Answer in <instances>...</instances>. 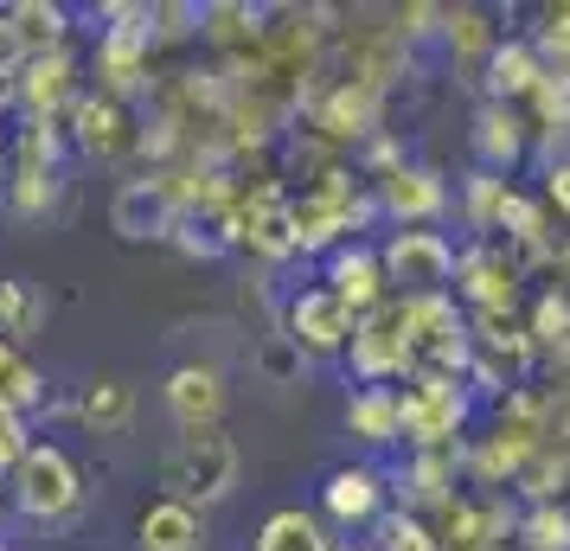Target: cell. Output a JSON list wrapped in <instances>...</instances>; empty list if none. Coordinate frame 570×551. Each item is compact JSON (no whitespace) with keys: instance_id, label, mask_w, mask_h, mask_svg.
Listing matches in <instances>:
<instances>
[{"instance_id":"cell-1","label":"cell","mask_w":570,"mask_h":551,"mask_svg":"<svg viewBox=\"0 0 570 551\" xmlns=\"http://www.w3.org/2000/svg\"><path fill=\"white\" fill-rule=\"evenodd\" d=\"M78 500H83V474L58 443H32L27 455H20V469L7 474V506H13L20 520H32V525L71 520Z\"/></svg>"},{"instance_id":"cell-2","label":"cell","mask_w":570,"mask_h":551,"mask_svg":"<svg viewBox=\"0 0 570 551\" xmlns=\"http://www.w3.org/2000/svg\"><path fill=\"white\" fill-rule=\"evenodd\" d=\"M160 488H167V500H186L193 513L212 506V500H225L237 488L232 436H218V430H186L180 443L167 449V462H160Z\"/></svg>"},{"instance_id":"cell-3","label":"cell","mask_w":570,"mask_h":551,"mask_svg":"<svg viewBox=\"0 0 570 551\" xmlns=\"http://www.w3.org/2000/svg\"><path fill=\"white\" fill-rule=\"evenodd\" d=\"M180 225V199L167 180H122L116 199H109V232L129 237V244H148V237H174Z\"/></svg>"},{"instance_id":"cell-4","label":"cell","mask_w":570,"mask_h":551,"mask_svg":"<svg viewBox=\"0 0 570 551\" xmlns=\"http://www.w3.org/2000/svg\"><path fill=\"white\" fill-rule=\"evenodd\" d=\"M129 141H135V122H129V109H122V97L78 90V104H71V148L90 160H116Z\"/></svg>"},{"instance_id":"cell-5","label":"cell","mask_w":570,"mask_h":551,"mask_svg":"<svg viewBox=\"0 0 570 551\" xmlns=\"http://www.w3.org/2000/svg\"><path fill=\"white\" fill-rule=\"evenodd\" d=\"M135 545L141 551H206V525L186 500H148L141 520H135Z\"/></svg>"},{"instance_id":"cell-6","label":"cell","mask_w":570,"mask_h":551,"mask_svg":"<svg viewBox=\"0 0 570 551\" xmlns=\"http://www.w3.org/2000/svg\"><path fill=\"white\" fill-rule=\"evenodd\" d=\"M167 411L180 430H218V411H225V378L212 366H180L167 378Z\"/></svg>"},{"instance_id":"cell-7","label":"cell","mask_w":570,"mask_h":551,"mask_svg":"<svg viewBox=\"0 0 570 551\" xmlns=\"http://www.w3.org/2000/svg\"><path fill=\"white\" fill-rule=\"evenodd\" d=\"M353 334V315H346V302L334 289H302L295 295V308H288V341L295 346H340Z\"/></svg>"},{"instance_id":"cell-8","label":"cell","mask_w":570,"mask_h":551,"mask_svg":"<svg viewBox=\"0 0 570 551\" xmlns=\"http://www.w3.org/2000/svg\"><path fill=\"white\" fill-rule=\"evenodd\" d=\"M71 417H78L90 436H122L129 417H135V392L122 378H90V385H78V397H71Z\"/></svg>"},{"instance_id":"cell-9","label":"cell","mask_w":570,"mask_h":551,"mask_svg":"<svg viewBox=\"0 0 570 551\" xmlns=\"http://www.w3.org/2000/svg\"><path fill=\"white\" fill-rule=\"evenodd\" d=\"M39 321H46V295L32 289L27 276H0V341L20 353L39 334Z\"/></svg>"},{"instance_id":"cell-10","label":"cell","mask_w":570,"mask_h":551,"mask_svg":"<svg viewBox=\"0 0 570 551\" xmlns=\"http://www.w3.org/2000/svg\"><path fill=\"white\" fill-rule=\"evenodd\" d=\"M7 13H13V27H20V46H27V52H58L65 32H71V7H58V0H13Z\"/></svg>"},{"instance_id":"cell-11","label":"cell","mask_w":570,"mask_h":551,"mask_svg":"<svg viewBox=\"0 0 570 551\" xmlns=\"http://www.w3.org/2000/svg\"><path fill=\"white\" fill-rule=\"evenodd\" d=\"M13 180H7V206H13V218H46V211H58V199H65V174H52V167H7Z\"/></svg>"},{"instance_id":"cell-12","label":"cell","mask_w":570,"mask_h":551,"mask_svg":"<svg viewBox=\"0 0 570 551\" xmlns=\"http://www.w3.org/2000/svg\"><path fill=\"white\" fill-rule=\"evenodd\" d=\"M379 506V481L365 469H340L334 481H327V513H340V520H365Z\"/></svg>"},{"instance_id":"cell-13","label":"cell","mask_w":570,"mask_h":551,"mask_svg":"<svg viewBox=\"0 0 570 551\" xmlns=\"http://www.w3.org/2000/svg\"><path fill=\"white\" fill-rule=\"evenodd\" d=\"M257 551H327V539L308 513H276V520H263Z\"/></svg>"},{"instance_id":"cell-14","label":"cell","mask_w":570,"mask_h":551,"mask_svg":"<svg viewBox=\"0 0 570 551\" xmlns=\"http://www.w3.org/2000/svg\"><path fill=\"white\" fill-rule=\"evenodd\" d=\"M372 276H379V269H372V257H353V250H340L334 257V295L340 302H365V295H372Z\"/></svg>"},{"instance_id":"cell-15","label":"cell","mask_w":570,"mask_h":551,"mask_svg":"<svg viewBox=\"0 0 570 551\" xmlns=\"http://www.w3.org/2000/svg\"><path fill=\"white\" fill-rule=\"evenodd\" d=\"M27 449H32V423L20 417L13 404H0V481L20 469V455H27Z\"/></svg>"},{"instance_id":"cell-16","label":"cell","mask_w":570,"mask_h":551,"mask_svg":"<svg viewBox=\"0 0 570 551\" xmlns=\"http://www.w3.org/2000/svg\"><path fill=\"white\" fill-rule=\"evenodd\" d=\"M385 551H430L411 520H385Z\"/></svg>"},{"instance_id":"cell-17","label":"cell","mask_w":570,"mask_h":551,"mask_svg":"<svg viewBox=\"0 0 570 551\" xmlns=\"http://www.w3.org/2000/svg\"><path fill=\"white\" fill-rule=\"evenodd\" d=\"M13 366H20V353H13V346L0 341V392H7V378H13Z\"/></svg>"},{"instance_id":"cell-18","label":"cell","mask_w":570,"mask_h":551,"mask_svg":"<svg viewBox=\"0 0 570 551\" xmlns=\"http://www.w3.org/2000/svg\"><path fill=\"white\" fill-rule=\"evenodd\" d=\"M0 160H13V129H0Z\"/></svg>"},{"instance_id":"cell-19","label":"cell","mask_w":570,"mask_h":551,"mask_svg":"<svg viewBox=\"0 0 570 551\" xmlns=\"http://www.w3.org/2000/svg\"><path fill=\"white\" fill-rule=\"evenodd\" d=\"M327 551H353V545H327Z\"/></svg>"},{"instance_id":"cell-20","label":"cell","mask_w":570,"mask_h":551,"mask_svg":"<svg viewBox=\"0 0 570 551\" xmlns=\"http://www.w3.org/2000/svg\"><path fill=\"white\" fill-rule=\"evenodd\" d=\"M0 506H7V488H0Z\"/></svg>"},{"instance_id":"cell-21","label":"cell","mask_w":570,"mask_h":551,"mask_svg":"<svg viewBox=\"0 0 570 551\" xmlns=\"http://www.w3.org/2000/svg\"><path fill=\"white\" fill-rule=\"evenodd\" d=\"M0 551H7V539H0Z\"/></svg>"}]
</instances>
